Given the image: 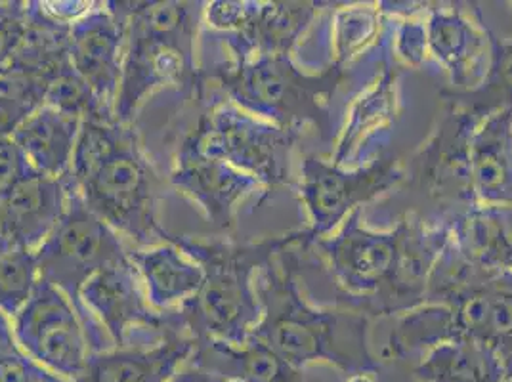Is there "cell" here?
Masks as SVG:
<instances>
[{
	"label": "cell",
	"mask_w": 512,
	"mask_h": 382,
	"mask_svg": "<svg viewBox=\"0 0 512 382\" xmlns=\"http://www.w3.org/2000/svg\"><path fill=\"white\" fill-rule=\"evenodd\" d=\"M33 172L12 134H0V191Z\"/></svg>",
	"instance_id": "36"
},
{
	"label": "cell",
	"mask_w": 512,
	"mask_h": 382,
	"mask_svg": "<svg viewBox=\"0 0 512 382\" xmlns=\"http://www.w3.org/2000/svg\"><path fill=\"white\" fill-rule=\"evenodd\" d=\"M10 251H14V249L10 247V243H8V239H6V235H4L2 228H0V256L6 255V253H10Z\"/></svg>",
	"instance_id": "39"
},
{
	"label": "cell",
	"mask_w": 512,
	"mask_h": 382,
	"mask_svg": "<svg viewBox=\"0 0 512 382\" xmlns=\"http://www.w3.org/2000/svg\"><path fill=\"white\" fill-rule=\"evenodd\" d=\"M459 339L491 348L512 379V270H488L448 304Z\"/></svg>",
	"instance_id": "21"
},
{
	"label": "cell",
	"mask_w": 512,
	"mask_h": 382,
	"mask_svg": "<svg viewBox=\"0 0 512 382\" xmlns=\"http://www.w3.org/2000/svg\"><path fill=\"white\" fill-rule=\"evenodd\" d=\"M0 382H67L25 354L14 339L12 321L0 323Z\"/></svg>",
	"instance_id": "34"
},
{
	"label": "cell",
	"mask_w": 512,
	"mask_h": 382,
	"mask_svg": "<svg viewBox=\"0 0 512 382\" xmlns=\"http://www.w3.org/2000/svg\"><path fill=\"white\" fill-rule=\"evenodd\" d=\"M195 339L176 331L146 346L92 352L73 382H169L192 358Z\"/></svg>",
	"instance_id": "23"
},
{
	"label": "cell",
	"mask_w": 512,
	"mask_h": 382,
	"mask_svg": "<svg viewBox=\"0 0 512 382\" xmlns=\"http://www.w3.org/2000/svg\"><path fill=\"white\" fill-rule=\"evenodd\" d=\"M503 214H505V220H507V228H509V234H511L512 239V209L503 207Z\"/></svg>",
	"instance_id": "40"
},
{
	"label": "cell",
	"mask_w": 512,
	"mask_h": 382,
	"mask_svg": "<svg viewBox=\"0 0 512 382\" xmlns=\"http://www.w3.org/2000/svg\"><path fill=\"white\" fill-rule=\"evenodd\" d=\"M379 373H371V371H360V373H352L346 377L344 382H379Z\"/></svg>",
	"instance_id": "38"
},
{
	"label": "cell",
	"mask_w": 512,
	"mask_h": 382,
	"mask_svg": "<svg viewBox=\"0 0 512 382\" xmlns=\"http://www.w3.org/2000/svg\"><path fill=\"white\" fill-rule=\"evenodd\" d=\"M29 27L27 2H0V58L22 43Z\"/></svg>",
	"instance_id": "35"
},
{
	"label": "cell",
	"mask_w": 512,
	"mask_h": 382,
	"mask_svg": "<svg viewBox=\"0 0 512 382\" xmlns=\"http://www.w3.org/2000/svg\"><path fill=\"white\" fill-rule=\"evenodd\" d=\"M327 2H205L203 22L224 33L228 60L293 54Z\"/></svg>",
	"instance_id": "12"
},
{
	"label": "cell",
	"mask_w": 512,
	"mask_h": 382,
	"mask_svg": "<svg viewBox=\"0 0 512 382\" xmlns=\"http://www.w3.org/2000/svg\"><path fill=\"white\" fill-rule=\"evenodd\" d=\"M153 310L171 312L195 297L203 285V268L172 241L128 249Z\"/></svg>",
	"instance_id": "25"
},
{
	"label": "cell",
	"mask_w": 512,
	"mask_h": 382,
	"mask_svg": "<svg viewBox=\"0 0 512 382\" xmlns=\"http://www.w3.org/2000/svg\"><path fill=\"white\" fill-rule=\"evenodd\" d=\"M188 363L224 379L241 382H304L302 371L256 339H249L243 344L195 340Z\"/></svg>",
	"instance_id": "27"
},
{
	"label": "cell",
	"mask_w": 512,
	"mask_h": 382,
	"mask_svg": "<svg viewBox=\"0 0 512 382\" xmlns=\"http://www.w3.org/2000/svg\"><path fill=\"white\" fill-rule=\"evenodd\" d=\"M83 119L44 104L12 132L31 169L64 178L71 170Z\"/></svg>",
	"instance_id": "26"
},
{
	"label": "cell",
	"mask_w": 512,
	"mask_h": 382,
	"mask_svg": "<svg viewBox=\"0 0 512 382\" xmlns=\"http://www.w3.org/2000/svg\"><path fill=\"white\" fill-rule=\"evenodd\" d=\"M392 22L383 2H327L312 23L316 41L310 46L320 60V71L337 67L352 77L354 85H369L384 67L392 65Z\"/></svg>",
	"instance_id": "13"
},
{
	"label": "cell",
	"mask_w": 512,
	"mask_h": 382,
	"mask_svg": "<svg viewBox=\"0 0 512 382\" xmlns=\"http://www.w3.org/2000/svg\"><path fill=\"white\" fill-rule=\"evenodd\" d=\"M14 339L25 354L73 382L90 356L85 327L60 289L41 279L33 297L12 319Z\"/></svg>",
	"instance_id": "15"
},
{
	"label": "cell",
	"mask_w": 512,
	"mask_h": 382,
	"mask_svg": "<svg viewBox=\"0 0 512 382\" xmlns=\"http://www.w3.org/2000/svg\"><path fill=\"white\" fill-rule=\"evenodd\" d=\"M470 172L478 205L512 209V109L495 111L476 127Z\"/></svg>",
	"instance_id": "24"
},
{
	"label": "cell",
	"mask_w": 512,
	"mask_h": 382,
	"mask_svg": "<svg viewBox=\"0 0 512 382\" xmlns=\"http://www.w3.org/2000/svg\"><path fill=\"white\" fill-rule=\"evenodd\" d=\"M169 382H228L220 375L209 373L205 369H199L192 363H186Z\"/></svg>",
	"instance_id": "37"
},
{
	"label": "cell",
	"mask_w": 512,
	"mask_h": 382,
	"mask_svg": "<svg viewBox=\"0 0 512 382\" xmlns=\"http://www.w3.org/2000/svg\"><path fill=\"white\" fill-rule=\"evenodd\" d=\"M41 281L35 251L16 249L0 256V312L10 319L20 314Z\"/></svg>",
	"instance_id": "33"
},
{
	"label": "cell",
	"mask_w": 512,
	"mask_h": 382,
	"mask_svg": "<svg viewBox=\"0 0 512 382\" xmlns=\"http://www.w3.org/2000/svg\"><path fill=\"white\" fill-rule=\"evenodd\" d=\"M402 69L388 65L356 94L346 109L331 161L342 169H358L381 157L402 117Z\"/></svg>",
	"instance_id": "17"
},
{
	"label": "cell",
	"mask_w": 512,
	"mask_h": 382,
	"mask_svg": "<svg viewBox=\"0 0 512 382\" xmlns=\"http://www.w3.org/2000/svg\"><path fill=\"white\" fill-rule=\"evenodd\" d=\"M428 52L448 73V92L463 94L482 85L491 62V29L476 2H428Z\"/></svg>",
	"instance_id": "16"
},
{
	"label": "cell",
	"mask_w": 512,
	"mask_h": 382,
	"mask_svg": "<svg viewBox=\"0 0 512 382\" xmlns=\"http://www.w3.org/2000/svg\"><path fill=\"white\" fill-rule=\"evenodd\" d=\"M203 81L216 83L228 102L281 128L312 127L327 142L333 134V98L352 77L337 67L302 69L293 54L222 60L201 67Z\"/></svg>",
	"instance_id": "5"
},
{
	"label": "cell",
	"mask_w": 512,
	"mask_h": 382,
	"mask_svg": "<svg viewBox=\"0 0 512 382\" xmlns=\"http://www.w3.org/2000/svg\"><path fill=\"white\" fill-rule=\"evenodd\" d=\"M400 245L394 270L381 297L371 306L369 318H396L425 304L428 277L451 239L446 226H428L417 216L396 220Z\"/></svg>",
	"instance_id": "20"
},
{
	"label": "cell",
	"mask_w": 512,
	"mask_h": 382,
	"mask_svg": "<svg viewBox=\"0 0 512 382\" xmlns=\"http://www.w3.org/2000/svg\"><path fill=\"white\" fill-rule=\"evenodd\" d=\"M293 247L283 249L256 274L262 318L251 339L260 340L299 371L312 363H329L346 375L379 373L383 363L371 350L373 319L310 302L300 289Z\"/></svg>",
	"instance_id": "2"
},
{
	"label": "cell",
	"mask_w": 512,
	"mask_h": 382,
	"mask_svg": "<svg viewBox=\"0 0 512 382\" xmlns=\"http://www.w3.org/2000/svg\"><path fill=\"white\" fill-rule=\"evenodd\" d=\"M67 176L86 207L136 249L171 241L161 222L163 180L134 125L85 117Z\"/></svg>",
	"instance_id": "1"
},
{
	"label": "cell",
	"mask_w": 512,
	"mask_h": 382,
	"mask_svg": "<svg viewBox=\"0 0 512 382\" xmlns=\"http://www.w3.org/2000/svg\"><path fill=\"white\" fill-rule=\"evenodd\" d=\"M304 130L281 128L245 113L226 98L199 115L178 149L218 159L258 180L266 199L281 188H297L295 151Z\"/></svg>",
	"instance_id": "7"
},
{
	"label": "cell",
	"mask_w": 512,
	"mask_h": 382,
	"mask_svg": "<svg viewBox=\"0 0 512 382\" xmlns=\"http://www.w3.org/2000/svg\"><path fill=\"white\" fill-rule=\"evenodd\" d=\"M35 258L41 279L60 289L73 304L85 327L90 354L115 348L98 319L86 310L81 289L102 268L127 260L128 247L121 235L86 207L73 186L62 220L39 245Z\"/></svg>",
	"instance_id": "8"
},
{
	"label": "cell",
	"mask_w": 512,
	"mask_h": 382,
	"mask_svg": "<svg viewBox=\"0 0 512 382\" xmlns=\"http://www.w3.org/2000/svg\"><path fill=\"white\" fill-rule=\"evenodd\" d=\"M449 232L472 262L491 270H512V239L503 207H476L457 218Z\"/></svg>",
	"instance_id": "30"
},
{
	"label": "cell",
	"mask_w": 512,
	"mask_h": 382,
	"mask_svg": "<svg viewBox=\"0 0 512 382\" xmlns=\"http://www.w3.org/2000/svg\"><path fill=\"white\" fill-rule=\"evenodd\" d=\"M127 22L113 2L94 6L69 27V62L96 100L115 111L123 73ZM115 115V113H113Z\"/></svg>",
	"instance_id": "18"
},
{
	"label": "cell",
	"mask_w": 512,
	"mask_h": 382,
	"mask_svg": "<svg viewBox=\"0 0 512 382\" xmlns=\"http://www.w3.org/2000/svg\"><path fill=\"white\" fill-rule=\"evenodd\" d=\"M444 102L467 107L486 119L491 113L501 109H512V39H499L491 31V62L482 85L470 92L455 94L440 90Z\"/></svg>",
	"instance_id": "31"
},
{
	"label": "cell",
	"mask_w": 512,
	"mask_h": 382,
	"mask_svg": "<svg viewBox=\"0 0 512 382\" xmlns=\"http://www.w3.org/2000/svg\"><path fill=\"white\" fill-rule=\"evenodd\" d=\"M81 300L115 348L155 344L171 333L186 331L178 308L171 312L151 308L130 258L113 262L90 277L81 289Z\"/></svg>",
	"instance_id": "14"
},
{
	"label": "cell",
	"mask_w": 512,
	"mask_h": 382,
	"mask_svg": "<svg viewBox=\"0 0 512 382\" xmlns=\"http://www.w3.org/2000/svg\"><path fill=\"white\" fill-rule=\"evenodd\" d=\"M169 184L197 205L222 234H232L237 228V213L247 199L255 195L266 199L264 186L249 174L186 149H176Z\"/></svg>",
	"instance_id": "19"
},
{
	"label": "cell",
	"mask_w": 512,
	"mask_h": 382,
	"mask_svg": "<svg viewBox=\"0 0 512 382\" xmlns=\"http://www.w3.org/2000/svg\"><path fill=\"white\" fill-rule=\"evenodd\" d=\"M511 382H512V379H511Z\"/></svg>",
	"instance_id": "41"
},
{
	"label": "cell",
	"mask_w": 512,
	"mask_h": 382,
	"mask_svg": "<svg viewBox=\"0 0 512 382\" xmlns=\"http://www.w3.org/2000/svg\"><path fill=\"white\" fill-rule=\"evenodd\" d=\"M480 121L482 117L467 107L444 102L427 142L404 163L402 184L375 207L386 209V218L398 220L411 214L428 226L446 228L482 207L470 172V142Z\"/></svg>",
	"instance_id": "6"
},
{
	"label": "cell",
	"mask_w": 512,
	"mask_h": 382,
	"mask_svg": "<svg viewBox=\"0 0 512 382\" xmlns=\"http://www.w3.org/2000/svg\"><path fill=\"white\" fill-rule=\"evenodd\" d=\"M127 22L121 85L115 117L134 125L138 111L161 88L197 100L207 83L197 64V37L205 2H117Z\"/></svg>",
	"instance_id": "3"
},
{
	"label": "cell",
	"mask_w": 512,
	"mask_h": 382,
	"mask_svg": "<svg viewBox=\"0 0 512 382\" xmlns=\"http://www.w3.org/2000/svg\"><path fill=\"white\" fill-rule=\"evenodd\" d=\"M421 382H511L501 358L480 342L451 340L413 365Z\"/></svg>",
	"instance_id": "28"
},
{
	"label": "cell",
	"mask_w": 512,
	"mask_h": 382,
	"mask_svg": "<svg viewBox=\"0 0 512 382\" xmlns=\"http://www.w3.org/2000/svg\"><path fill=\"white\" fill-rule=\"evenodd\" d=\"M428 2H383L394 20L390 33L392 64L402 71H417L430 62L425 12Z\"/></svg>",
	"instance_id": "32"
},
{
	"label": "cell",
	"mask_w": 512,
	"mask_h": 382,
	"mask_svg": "<svg viewBox=\"0 0 512 382\" xmlns=\"http://www.w3.org/2000/svg\"><path fill=\"white\" fill-rule=\"evenodd\" d=\"M302 239V228L258 241L172 234V243L193 258L205 274L199 293L178 308L188 335L195 340L230 344L251 339L262 318L255 289L258 270Z\"/></svg>",
	"instance_id": "4"
},
{
	"label": "cell",
	"mask_w": 512,
	"mask_h": 382,
	"mask_svg": "<svg viewBox=\"0 0 512 382\" xmlns=\"http://www.w3.org/2000/svg\"><path fill=\"white\" fill-rule=\"evenodd\" d=\"M27 10L22 43L0 58V134H12L43 107L50 85L71 67V25L50 18L41 2H27Z\"/></svg>",
	"instance_id": "11"
},
{
	"label": "cell",
	"mask_w": 512,
	"mask_h": 382,
	"mask_svg": "<svg viewBox=\"0 0 512 382\" xmlns=\"http://www.w3.org/2000/svg\"><path fill=\"white\" fill-rule=\"evenodd\" d=\"M71 195L69 176L33 172L0 191V228L10 247L37 251L62 220Z\"/></svg>",
	"instance_id": "22"
},
{
	"label": "cell",
	"mask_w": 512,
	"mask_h": 382,
	"mask_svg": "<svg viewBox=\"0 0 512 382\" xmlns=\"http://www.w3.org/2000/svg\"><path fill=\"white\" fill-rule=\"evenodd\" d=\"M392 331L381 352L383 361L419 363L436 346L459 340L453 314L442 304H421L396 316Z\"/></svg>",
	"instance_id": "29"
},
{
	"label": "cell",
	"mask_w": 512,
	"mask_h": 382,
	"mask_svg": "<svg viewBox=\"0 0 512 382\" xmlns=\"http://www.w3.org/2000/svg\"><path fill=\"white\" fill-rule=\"evenodd\" d=\"M402 180L404 161L390 151L358 169H342L318 153H304L295 190L308 214V226L302 228L299 245L333 234L356 209L383 199Z\"/></svg>",
	"instance_id": "10"
},
{
	"label": "cell",
	"mask_w": 512,
	"mask_h": 382,
	"mask_svg": "<svg viewBox=\"0 0 512 382\" xmlns=\"http://www.w3.org/2000/svg\"><path fill=\"white\" fill-rule=\"evenodd\" d=\"M365 209H356L331 235L297 245L300 258L320 266L335 293L329 308L365 314L381 297L398 255L400 228L373 230L365 222Z\"/></svg>",
	"instance_id": "9"
}]
</instances>
